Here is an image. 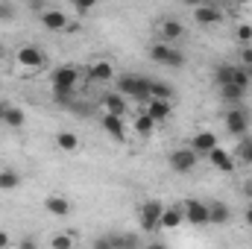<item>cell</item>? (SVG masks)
Returning <instances> with one entry per match:
<instances>
[{
  "instance_id": "3",
  "label": "cell",
  "mask_w": 252,
  "mask_h": 249,
  "mask_svg": "<svg viewBox=\"0 0 252 249\" xmlns=\"http://www.w3.org/2000/svg\"><path fill=\"white\" fill-rule=\"evenodd\" d=\"M85 76V67L82 64H59L56 70H53V76H50V88L53 91H76V85H79V79Z\"/></svg>"
},
{
  "instance_id": "11",
  "label": "cell",
  "mask_w": 252,
  "mask_h": 249,
  "mask_svg": "<svg viewBox=\"0 0 252 249\" xmlns=\"http://www.w3.org/2000/svg\"><path fill=\"white\" fill-rule=\"evenodd\" d=\"M182 211H185V223H190V226H208V202H202V199H185Z\"/></svg>"
},
{
  "instance_id": "32",
  "label": "cell",
  "mask_w": 252,
  "mask_h": 249,
  "mask_svg": "<svg viewBox=\"0 0 252 249\" xmlns=\"http://www.w3.org/2000/svg\"><path fill=\"white\" fill-rule=\"evenodd\" d=\"M15 15H18V6L9 0H0V21H12Z\"/></svg>"
},
{
  "instance_id": "7",
  "label": "cell",
  "mask_w": 252,
  "mask_h": 249,
  "mask_svg": "<svg viewBox=\"0 0 252 249\" xmlns=\"http://www.w3.org/2000/svg\"><path fill=\"white\" fill-rule=\"evenodd\" d=\"M156 30H158V41L173 44V47H176V41L185 38V24L179 18H158V27Z\"/></svg>"
},
{
  "instance_id": "22",
  "label": "cell",
  "mask_w": 252,
  "mask_h": 249,
  "mask_svg": "<svg viewBox=\"0 0 252 249\" xmlns=\"http://www.w3.org/2000/svg\"><path fill=\"white\" fill-rule=\"evenodd\" d=\"M109 241H112V249H144L141 238L129 232H109Z\"/></svg>"
},
{
  "instance_id": "28",
  "label": "cell",
  "mask_w": 252,
  "mask_h": 249,
  "mask_svg": "<svg viewBox=\"0 0 252 249\" xmlns=\"http://www.w3.org/2000/svg\"><path fill=\"white\" fill-rule=\"evenodd\" d=\"M3 124L9 126V129H21V126L27 124V112H24L21 106H12V103H9V109H6V118H3Z\"/></svg>"
},
{
  "instance_id": "16",
  "label": "cell",
  "mask_w": 252,
  "mask_h": 249,
  "mask_svg": "<svg viewBox=\"0 0 252 249\" xmlns=\"http://www.w3.org/2000/svg\"><path fill=\"white\" fill-rule=\"evenodd\" d=\"M100 124H103V132H109V135H112V141H115V144H126V121H124V118L103 115V118H100Z\"/></svg>"
},
{
  "instance_id": "10",
  "label": "cell",
  "mask_w": 252,
  "mask_h": 249,
  "mask_svg": "<svg viewBox=\"0 0 252 249\" xmlns=\"http://www.w3.org/2000/svg\"><path fill=\"white\" fill-rule=\"evenodd\" d=\"M100 109H103V115H115V118H124V121L129 118V103L118 91H106L100 97Z\"/></svg>"
},
{
  "instance_id": "42",
  "label": "cell",
  "mask_w": 252,
  "mask_h": 249,
  "mask_svg": "<svg viewBox=\"0 0 252 249\" xmlns=\"http://www.w3.org/2000/svg\"><path fill=\"white\" fill-rule=\"evenodd\" d=\"M247 76H250V82H252V67H247Z\"/></svg>"
},
{
  "instance_id": "2",
  "label": "cell",
  "mask_w": 252,
  "mask_h": 249,
  "mask_svg": "<svg viewBox=\"0 0 252 249\" xmlns=\"http://www.w3.org/2000/svg\"><path fill=\"white\" fill-rule=\"evenodd\" d=\"M118 94L138 100V103H150V79L138 76V73H124V76H118Z\"/></svg>"
},
{
  "instance_id": "17",
  "label": "cell",
  "mask_w": 252,
  "mask_h": 249,
  "mask_svg": "<svg viewBox=\"0 0 252 249\" xmlns=\"http://www.w3.org/2000/svg\"><path fill=\"white\" fill-rule=\"evenodd\" d=\"M205 158L211 161V167H214V170H220V173H235V158H232V153H226L223 147L211 150Z\"/></svg>"
},
{
  "instance_id": "36",
  "label": "cell",
  "mask_w": 252,
  "mask_h": 249,
  "mask_svg": "<svg viewBox=\"0 0 252 249\" xmlns=\"http://www.w3.org/2000/svg\"><path fill=\"white\" fill-rule=\"evenodd\" d=\"M91 249H112L109 235H103V238H94V241H91Z\"/></svg>"
},
{
  "instance_id": "18",
  "label": "cell",
  "mask_w": 252,
  "mask_h": 249,
  "mask_svg": "<svg viewBox=\"0 0 252 249\" xmlns=\"http://www.w3.org/2000/svg\"><path fill=\"white\" fill-rule=\"evenodd\" d=\"M144 112H147L156 124H164V121L173 115V103H167V100H150V103L144 106Z\"/></svg>"
},
{
  "instance_id": "30",
  "label": "cell",
  "mask_w": 252,
  "mask_h": 249,
  "mask_svg": "<svg viewBox=\"0 0 252 249\" xmlns=\"http://www.w3.org/2000/svg\"><path fill=\"white\" fill-rule=\"evenodd\" d=\"M235 41L241 47H252V24H235Z\"/></svg>"
},
{
  "instance_id": "13",
  "label": "cell",
  "mask_w": 252,
  "mask_h": 249,
  "mask_svg": "<svg viewBox=\"0 0 252 249\" xmlns=\"http://www.w3.org/2000/svg\"><path fill=\"white\" fill-rule=\"evenodd\" d=\"M190 150L202 158V156H208L211 150H217L220 147V138L214 135V132H208V129H202V132H196L193 138H190V144H188Z\"/></svg>"
},
{
  "instance_id": "23",
  "label": "cell",
  "mask_w": 252,
  "mask_h": 249,
  "mask_svg": "<svg viewBox=\"0 0 252 249\" xmlns=\"http://www.w3.org/2000/svg\"><path fill=\"white\" fill-rule=\"evenodd\" d=\"M170 56H173V44H164V41H153L150 44V59L156 64H170Z\"/></svg>"
},
{
  "instance_id": "41",
  "label": "cell",
  "mask_w": 252,
  "mask_h": 249,
  "mask_svg": "<svg viewBox=\"0 0 252 249\" xmlns=\"http://www.w3.org/2000/svg\"><path fill=\"white\" fill-rule=\"evenodd\" d=\"M6 109H9V103H6V100H0V124H3V118H6Z\"/></svg>"
},
{
  "instance_id": "37",
  "label": "cell",
  "mask_w": 252,
  "mask_h": 249,
  "mask_svg": "<svg viewBox=\"0 0 252 249\" xmlns=\"http://www.w3.org/2000/svg\"><path fill=\"white\" fill-rule=\"evenodd\" d=\"M18 249H38V241H35L32 235H27V238H21V244H18Z\"/></svg>"
},
{
  "instance_id": "20",
  "label": "cell",
  "mask_w": 252,
  "mask_h": 249,
  "mask_svg": "<svg viewBox=\"0 0 252 249\" xmlns=\"http://www.w3.org/2000/svg\"><path fill=\"white\" fill-rule=\"evenodd\" d=\"M132 129H135V135H138V138H144V141H147V138H153V132H156V121H153L147 112H138V115L132 118Z\"/></svg>"
},
{
  "instance_id": "34",
  "label": "cell",
  "mask_w": 252,
  "mask_h": 249,
  "mask_svg": "<svg viewBox=\"0 0 252 249\" xmlns=\"http://www.w3.org/2000/svg\"><path fill=\"white\" fill-rule=\"evenodd\" d=\"M238 67H252V47H241V53H238Z\"/></svg>"
},
{
  "instance_id": "24",
  "label": "cell",
  "mask_w": 252,
  "mask_h": 249,
  "mask_svg": "<svg viewBox=\"0 0 252 249\" xmlns=\"http://www.w3.org/2000/svg\"><path fill=\"white\" fill-rule=\"evenodd\" d=\"M173 85H167V82H161V79H150V100H167V103H173Z\"/></svg>"
},
{
  "instance_id": "26",
  "label": "cell",
  "mask_w": 252,
  "mask_h": 249,
  "mask_svg": "<svg viewBox=\"0 0 252 249\" xmlns=\"http://www.w3.org/2000/svg\"><path fill=\"white\" fill-rule=\"evenodd\" d=\"M21 182H24V179H21L18 170H12V167H3V170H0V190H6V193H9V190H18Z\"/></svg>"
},
{
  "instance_id": "38",
  "label": "cell",
  "mask_w": 252,
  "mask_h": 249,
  "mask_svg": "<svg viewBox=\"0 0 252 249\" xmlns=\"http://www.w3.org/2000/svg\"><path fill=\"white\" fill-rule=\"evenodd\" d=\"M9 247H12V238H9L6 229H0V249H9Z\"/></svg>"
},
{
  "instance_id": "6",
  "label": "cell",
  "mask_w": 252,
  "mask_h": 249,
  "mask_svg": "<svg viewBox=\"0 0 252 249\" xmlns=\"http://www.w3.org/2000/svg\"><path fill=\"white\" fill-rule=\"evenodd\" d=\"M223 124H226V132L235 135V138H244L250 132V112L244 106H235L223 115Z\"/></svg>"
},
{
  "instance_id": "39",
  "label": "cell",
  "mask_w": 252,
  "mask_h": 249,
  "mask_svg": "<svg viewBox=\"0 0 252 249\" xmlns=\"http://www.w3.org/2000/svg\"><path fill=\"white\" fill-rule=\"evenodd\" d=\"M144 249H167V244H164V241H150Z\"/></svg>"
},
{
  "instance_id": "40",
  "label": "cell",
  "mask_w": 252,
  "mask_h": 249,
  "mask_svg": "<svg viewBox=\"0 0 252 249\" xmlns=\"http://www.w3.org/2000/svg\"><path fill=\"white\" fill-rule=\"evenodd\" d=\"M244 220L250 223V229H252V202H250V205H247V211H244Z\"/></svg>"
},
{
  "instance_id": "15",
  "label": "cell",
  "mask_w": 252,
  "mask_h": 249,
  "mask_svg": "<svg viewBox=\"0 0 252 249\" xmlns=\"http://www.w3.org/2000/svg\"><path fill=\"white\" fill-rule=\"evenodd\" d=\"M70 199L64 196V193H47L44 196V211L47 214H53V217H67L70 214Z\"/></svg>"
},
{
  "instance_id": "29",
  "label": "cell",
  "mask_w": 252,
  "mask_h": 249,
  "mask_svg": "<svg viewBox=\"0 0 252 249\" xmlns=\"http://www.w3.org/2000/svg\"><path fill=\"white\" fill-rule=\"evenodd\" d=\"M76 232H53L50 235V249H73Z\"/></svg>"
},
{
  "instance_id": "31",
  "label": "cell",
  "mask_w": 252,
  "mask_h": 249,
  "mask_svg": "<svg viewBox=\"0 0 252 249\" xmlns=\"http://www.w3.org/2000/svg\"><path fill=\"white\" fill-rule=\"evenodd\" d=\"M238 158H241L244 164H252V138L250 135H244V138L238 141Z\"/></svg>"
},
{
  "instance_id": "8",
  "label": "cell",
  "mask_w": 252,
  "mask_h": 249,
  "mask_svg": "<svg viewBox=\"0 0 252 249\" xmlns=\"http://www.w3.org/2000/svg\"><path fill=\"white\" fill-rule=\"evenodd\" d=\"M38 21H41V27H44V30H50V32H64V30H67V24H70L67 12L59 9V6H47V9L38 15Z\"/></svg>"
},
{
  "instance_id": "35",
  "label": "cell",
  "mask_w": 252,
  "mask_h": 249,
  "mask_svg": "<svg viewBox=\"0 0 252 249\" xmlns=\"http://www.w3.org/2000/svg\"><path fill=\"white\" fill-rule=\"evenodd\" d=\"M91 9H94V3H88V0H85V3H79V0H76V3H73V12H76L79 18H82V15H88Z\"/></svg>"
},
{
  "instance_id": "43",
  "label": "cell",
  "mask_w": 252,
  "mask_h": 249,
  "mask_svg": "<svg viewBox=\"0 0 252 249\" xmlns=\"http://www.w3.org/2000/svg\"><path fill=\"white\" fill-rule=\"evenodd\" d=\"M0 56H3V47H0Z\"/></svg>"
},
{
  "instance_id": "19",
  "label": "cell",
  "mask_w": 252,
  "mask_h": 249,
  "mask_svg": "<svg viewBox=\"0 0 252 249\" xmlns=\"http://www.w3.org/2000/svg\"><path fill=\"white\" fill-rule=\"evenodd\" d=\"M232 220V208L226 205V202H208V223H214V226H226Z\"/></svg>"
},
{
  "instance_id": "12",
  "label": "cell",
  "mask_w": 252,
  "mask_h": 249,
  "mask_svg": "<svg viewBox=\"0 0 252 249\" xmlns=\"http://www.w3.org/2000/svg\"><path fill=\"white\" fill-rule=\"evenodd\" d=\"M85 76L91 82H112L118 73H115V64L109 59H94L91 64H85Z\"/></svg>"
},
{
  "instance_id": "4",
  "label": "cell",
  "mask_w": 252,
  "mask_h": 249,
  "mask_svg": "<svg viewBox=\"0 0 252 249\" xmlns=\"http://www.w3.org/2000/svg\"><path fill=\"white\" fill-rule=\"evenodd\" d=\"M161 214H164V202H161V199H147V202H141V208H138V217H141V232H147V235L158 232Z\"/></svg>"
},
{
  "instance_id": "27",
  "label": "cell",
  "mask_w": 252,
  "mask_h": 249,
  "mask_svg": "<svg viewBox=\"0 0 252 249\" xmlns=\"http://www.w3.org/2000/svg\"><path fill=\"white\" fill-rule=\"evenodd\" d=\"M235 67H238V64H229V62H223V64L214 67V82H217V88L232 85V79H235Z\"/></svg>"
},
{
  "instance_id": "25",
  "label": "cell",
  "mask_w": 252,
  "mask_h": 249,
  "mask_svg": "<svg viewBox=\"0 0 252 249\" xmlns=\"http://www.w3.org/2000/svg\"><path fill=\"white\" fill-rule=\"evenodd\" d=\"M244 97H247V91L238 88V85H226V88H220V100L229 103L232 109H235V106H244Z\"/></svg>"
},
{
  "instance_id": "1",
  "label": "cell",
  "mask_w": 252,
  "mask_h": 249,
  "mask_svg": "<svg viewBox=\"0 0 252 249\" xmlns=\"http://www.w3.org/2000/svg\"><path fill=\"white\" fill-rule=\"evenodd\" d=\"M12 62H15L21 76H35V73H41L47 67V53L38 44H21L15 50V56H12Z\"/></svg>"
},
{
  "instance_id": "33",
  "label": "cell",
  "mask_w": 252,
  "mask_h": 249,
  "mask_svg": "<svg viewBox=\"0 0 252 249\" xmlns=\"http://www.w3.org/2000/svg\"><path fill=\"white\" fill-rule=\"evenodd\" d=\"M232 85H238V88H244V91H250V76H247V70L244 67H235V79H232Z\"/></svg>"
},
{
  "instance_id": "14",
  "label": "cell",
  "mask_w": 252,
  "mask_h": 249,
  "mask_svg": "<svg viewBox=\"0 0 252 249\" xmlns=\"http://www.w3.org/2000/svg\"><path fill=\"white\" fill-rule=\"evenodd\" d=\"M182 223H185L182 202H176V205H164V214H161V223H158V229H164V232H173V229H179Z\"/></svg>"
},
{
  "instance_id": "9",
  "label": "cell",
  "mask_w": 252,
  "mask_h": 249,
  "mask_svg": "<svg viewBox=\"0 0 252 249\" xmlns=\"http://www.w3.org/2000/svg\"><path fill=\"white\" fill-rule=\"evenodd\" d=\"M193 21L202 27H214V24L226 21V12L217 3H199V6H193Z\"/></svg>"
},
{
  "instance_id": "5",
  "label": "cell",
  "mask_w": 252,
  "mask_h": 249,
  "mask_svg": "<svg viewBox=\"0 0 252 249\" xmlns=\"http://www.w3.org/2000/svg\"><path fill=\"white\" fill-rule=\"evenodd\" d=\"M167 164H170V170L173 173H190V170H196V164H199V156L190 150V147H176L170 156H167Z\"/></svg>"
},
{
  "instance_id": "21",
  "label": "cell",
  "mask_w": 252,
  "mask_h": 249,
  "mask_svg": "<svg viewBox=\"0 0 252 249\" xmlns=\"http://www.w3.org/2000/svg\"><path fill=\"white\" fill-rule=\"evenodd\" d=\"M53 144H56V150H62V153H76L82 141H79V135H76V132H70V129H62V132H56Z\"/></svg>"
}]
</instances>
